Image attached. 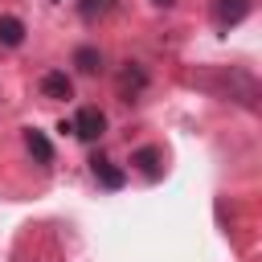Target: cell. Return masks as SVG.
<instances>
[{
  "label": "cell",
  "mask_w": 262,
  "mask_h": 262,
  "mask_svg": "<svg viewBox=\"0 0 262 262\" xmlns=\"http://www.w3.org/2000/svg\"><path fill=\"white\" fill-rule=\"evenodd\" d=\"M61 131H74L82 143H94V139L106 131V115H102L98 106H82V111H78L70 123H61Z\"/></svg>",
  "instance_id": "cell-2"
},
{
  "label": "cell",
  "mask_w": 262,
  "mask_h": 262,
  "mask_svg": "<svg viewBox=\"0 0 262 262\" xmlns=\"http://www.w3.org/2000/svg\"><path fill=\"white\" fill-rule=\"evenodd\" d=\"M151 4H156V8H172L176 0H151Z\"/></svg>",
  "instance_id": "cell-12"
},
{
  "label": "cell",
  "mask_w": 262,
  "mask_h": 262,
  "mask_svg": "<svg viewBox=\"0 0 262 262\" xmlns=\"http://www.w3.org/2000/svg\"><path fill=\"white\" fill-rule=\"evenodd\" d=\"M25 147H29V156H33V164H37V168H53V143H49V135H45V131L29 127V131H25Z\"/></svg>",
  "instance_id": "cell-7"
},
{
  "label": "cell",
  "mask_w": 262,
  "mask_h": 262,
  "mask_svg": "<svg viewBox=\"0 0 262 262\" xmlns=\"http://www.w3.org/2000/svg\"><path fill=\"white\" fill-rule=\"evenodd\" d=\"M37 86H41V94H45V98H70V94H74V82H70V74H66V70H45Z\"/></svg>",
  "instance_id": "cell-8"
},
{
  "label": "cell",
  "mask_w": 262,
  "mask_h": 262,
  "mask_svg": "<svg viewBox=\"0 0 262 262\" xmlns=\"http://www.w3.org/2000/svg\"><path fill=\"white\" fill-rule=\"evenodd\" d=\"M131 168H135L143 180H160V176H164V151L151 147V143H147V147H135V151H131Z\"/></svg>",
  "instance_id": "cell-5"
},
{
  "label": "cell",
  "mask_w": 262,
  "mask_h": 262,
  "mask_svg": "<svg viewBox=\"0 0 262 262\" xmlns=\"http://www.w3.org/2000/svg\"><path fill=\"white\" fill-rule=\"evenodd\" d=\"M90 172H94V180H98L106 192H119V188L127 184V172H123V168H115L106 156H94V160H90Z\"/></svg>",
  "instance_id": "cell-6"
},
{
  "label": "cell",
  "mask_w": 262,
  "mask_h": 262,
  "mask_svg": "<svg viewBox=\"0 0 262 262\" xmlns=\"http://www.w3.org/2000/svg\"><path fill=\"white\" fill-rule=\"evenodd\" d=\"M143 90H147V70H143L139 61H127V66L119 70V98L135 102Z\"/></svg>",
  "instance_id": "cell-4"
},
{
  "label": "cell",
  "mask_w": 262,
  "mask_h": 262,
  "mask_svg": "<svg viewBox=\"0 0 262 262\" xmlns=\"http://www.w3.org/2000/svg\"><path fill=\"white\" fill-rule=\"evenodd\" d=\"M0 45H4V49L25 45V20H20V16H0Z\"/></svg>",
  "instance_id": "cell-11"
},
{
  "label": "cell",
  "mask_w": 262,
  "mask_h": 262,
  "mask_svg": "<svg viewBox=\"0 0 262 262\" xmlns=\"http://www.w3.org/2000/svg\"><path fill=\"white\" fill-rule=\"evenodd\" d=\"M209 16H213V29L229 33V29H237V25L250 16V0H213Z\"/></svg>",
  "instance_id": "cell-3"
},
{
  "label": "cell",
  "mask_w": 262,
  "mask_h": 262,
  "mask_svg": "<svg viewBox=\"0 0 262 262\" xmlns=\"http://www.w3.org/2000/svg\"><path fill=\"white\" fill-rule=\"evenodd\" d=\"M196 86L213 90L217 98H233V102H242L246 111H258V82H254V74H246V70H237V66L221 70L217 78H213V74H201Z\"/></svg>",
  "instance_id": "cell-1"
},
{
  "label": "cell",
  "mask_w": 262,
  "mask_h": 262,
  "mask_svg": "<svg viewBox=\"0 0 262 262\" xmlns=\"http://www.w3.org/2000/svg\"><path fill=\"white\" fill-rule=\"evenodd\" d=\"M111 8H115V0H78V20L82 25H98V20L111 16Z\"/></svg>",
  "instance_id": "cell-10"
},
{
  "label": "cell",
  "mask_w": 262,
  "mask_h": 262,
  "mask_svg": "<svg viewBox=\"0 0 262 262\" xmlns=\"http://www.w3.org/2000/svg\"><path fill=\"white\" fill-rule=\"evenodd\" d=\"M70 61H74L78 74H98V70H102V49H98V45H78Z\"/></svg>",
  "instance_id": "cell-9"
}]
</instances>
